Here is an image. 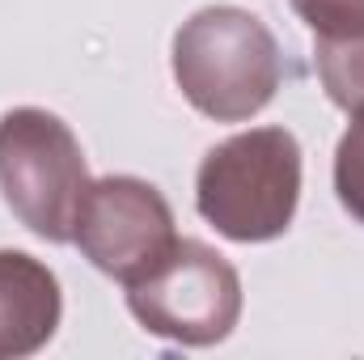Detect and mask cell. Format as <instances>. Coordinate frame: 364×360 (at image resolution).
Listing matches in <instances>:
<instances>
[{
    "label": "cell",
    "mask_w": 364,
    "mask_h": 360,
    "mask_svg": "<svg viewBox=\"0 0 364 360\" xmlns=\"http://www.w3.org/2000/svg\"><path fill=\"white\" fill-rule=\"evenodd\" d=\"M292 9L309 21L314 38H331L364 26V0H292Z\"/></svg>",
    "instance_id": "cell-9"
},
{
    "label": "cell",
    "mask_w": 364,
    "mask_h": 360,
    "mask_svg": "<svg viewBox=\"0 0 364 360\" xmlns=\"http://www.w3.org/2000/svg\"><path fill=\"white\" fill-rule=\"evenodd\" d=\"M335 186H339V203H343L356 221H364V110H356V123H352L348 136L339 140Z\"/></svg>",
    "instance_id": "cell-8"
},
{
    "label": "cell",
    "mask_w": 364,
    "mask_h": 360,
    "mask_svg": "<svg viewBox=\"0 0 364 360\" xmlns=\"http://www.w3.org/2000/svg\"><path fill=\"white\" fill-rule=\"evenodd\" d=\"M73 242L106 275L136 284L157 268L174 246V216L157 186L140 179H102L93 182L77 212Z\"/></svg>",
    "instance_id": "cell-5"
},
{
    "label": "cell",
    "mask_w": 364,
    "mask_h": 360,
    "mask_svg": "<svg viewBox=\"0 0 364 360\" xmlns=\"http://www.w3.org/2000/svg\"><path fill=\"white\" fill-rule=\"evenodd\" d=\"M174 77L212 119H246L272 102L279 51L259 17L242 9H203L178 30Z\"/></svg>",
    "instance_id": "cell-2"
},
{
    "label": "cell",
    "mask_w": 364,
    "mask_h": 360,
    "mask_svg": "<svg viewBox=\"0 0 364 360\" xmlns=\"http://www.w3.org/2000/svg\"><path fill=\"white\" fill-rule=\"evenodd\" d=\"M60 322L55 275L30 255L0 250V356H26L51 339Z\"/></svg>",
    "instance_id": "cell-6"
},
{
    "label": "cell",
    "mask_w": 364,
    "mask_h": 360,
    "mask_svg": "<svg viewBox=\"0 0 364 360\" xmlns=\"http://www.w3.org/2000/svg\"><path fill=\"white\" fill-rule=\"evenodd\" d=\"M0 191L38 238L73 242L90 182L73 132L55 115L13 110L0 119Z\"/></svg>",
    "instance_id": "cell-3"
},
{
    "label": "cell",
    "mask_w": 364,
    "mask_h": 360,
    "mask_svg": "<svg viewBox=\"0 0 364 360\" xmlns=\"http://www.w3.org/2000/svg\"><path fill=\"white\" fill-rule=\"evenodd\" d=\"M296 191L301 149L284 127L233 136L199 166V212L233 242H267L284 233Z\"/></svg>",
    "instance_id": "cell-1"
},
{
    "label": "cell",
    "mask_w": 364,
    "mask_h": 360,
    "mask_svg": "<svg viewBox=\"0 0 364 360\" xmlns=\"http://www.w3.org/2000/svg\"><path fill=\"white\" fill-rule=\"evenodd\" d=\"M127 305L144 331L178 344H216L242 309L237 271L199 242H178L144 280L127 284Z\"/></svg>",
    "instance_id": "cell-4"
},
{
    "label": "cell",
    "mask_w": 364,
    "mask_h": 360,
    "mask_svg": "<svg viewBox=\"0 0 364 360\" xmlns=\"http://www.w3.org/2000/svg\"><path fill=\"white\" fill-rule=\"evenodd\" d=\"M318 77L343 110H364V26L318 38Z\"/></svg>",
    "instance_id": "cell-7"
}]
</instances>
